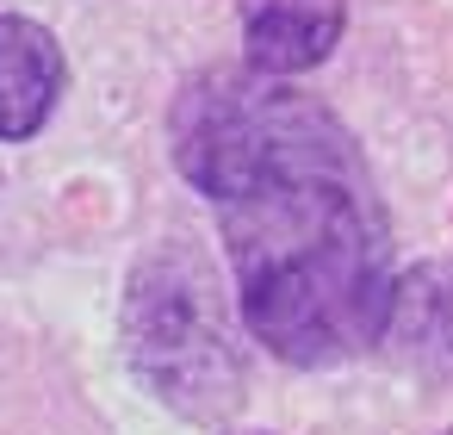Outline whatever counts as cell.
<instances>
[{
  "label": "cell",
  "instance_id": "obj_1",
  "mask_svg": "<svg viewBox=\"0 0 453 435\" xmlns=\"http://www.w3.org/2000/svg\"><path fill=\"white\" fill-rule=\"evenodd\" d=\"M168 156L218 218L249 342L304 373L385 342L391 212L335 106L298 82L218 63L180 82Z\"/></svg>",
  "mask_w": 453,
  "mask_h": 435
},
{
  "label": "cell",
  "instance_id": "obj_2",
  "mask_svg": "<svg viewBox=\"0 0 453 435\" xmlns=\"http://www.w3.org/2000/svg\"><path fill=\"white\" fill-rule=\"evenodd\" d=\"M125 361L137 373V385L168 404L187 423H218L242 404L249 385V323L242 311H230L218 268L168 237L156 249L137 255L131 280H125Z\"/></svg>",
  "mask_w": 453,
  "mask_h": 435
},
{
  "label": "cell",
  "instance_id": "obj_3",
  "mask_svg": "<svg viewBox=\"0 0 453 435\" xmlns=\"http://www.w3.org/2000/svg\"><path fill=\"white\" fill-rule=\"evenodd\" d=\"M242 19V69L298 82L323 69L348 32V0H236Z\"/></svg>",
  "mask_w": 453,
  "mask_h": 435
},
{
  "label": "cell",
  "instance_id": "obj_4",
  "mask_svg": "<svg viewBox=\"0 0 453 435\" xmlns=\"http://www.w3.org/2000/svg\"><path fill=\"white\" fill-rule=\"evenodd\" d=\"M69 94V57L50 26L0 13V144H32Z\"/></svg>",
  "mask_w": 453,
  "mask_h": 435
},
{
  "label": "cell",
  "instance_id": "obj_5",
  "mask_svg": "<svg viewBox=\"0 0 453 435\" xmlns=\"http://www.w3.org/2000/svg\"><path fill=\"white\" fill-rule=\"evenodd\" d=\"M385 342L410 373L453 385V255H428L397 274Z\"/></svg>",
  "mask_w": 453,
  "mask_h": 435
},
{
  "label": "cell",
  "instance_id": "obj_6",
  "mask_svg": "<svg viewBox=\"0 0 453 435\" xmlns=\"http://www.w3.org/2000/svg\"><path fill=\"white\" fill-rule=\"evenodd\" d=\"M249 435H267V429H249Z\"/></svg>",
  "mask_w": 453,
  "mask_h": 435
},
{
  "label": "cell",
  "instance_id": "obj_7",
  "mask_svg": "<svg viewBox=\"0 0 453 435\" xmlns=\"http://www.w3.org/2000/svg\"><path fill=\"white\" fill-rule=\"evenodd\" d=\"M447 435H453V429H447Z\"/></svg>",
  "mask_w": 453,
  "mask_h": 435
}]
</instances>
